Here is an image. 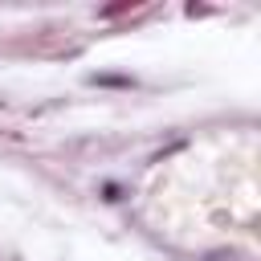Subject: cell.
Masks as SVG:
<instances>
[]
</instances>
